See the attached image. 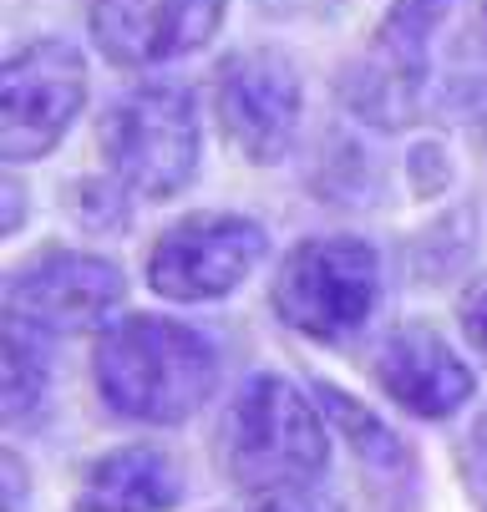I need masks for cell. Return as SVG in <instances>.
Listing matches in <instances>:
<instances>
[{
	"instance_id": "cell-17",
	"label": "cell",
	"mask_w": 487,
	"mask_h": 512,
	"mask_svg": "<svg viewBox=\"0 0 487 512\" xmlns=\"http://www.w3.org/2000/svg\"><path fill=\"white\" fill-rule=\"evenodd\" d=\"M21 492H26V467L16 452H6V512L21 507Z\"/></svg>"
},
{
	"instance_id": "cell-9",
	"label": "cell",
	"mask_w": 487,
	"mask_h": 512,
	"mask_svg": "<svg viewBox=\"0 0 487 512\" xmlns=\"http://www.w3.org/2000/svg\"><path fill=\"white\" fill-rule=\"evenodd\" d=\"M371 381L381 386V396L396 411H406L416 421H452L477 396L472 365L432 325L386 330L371 355Z\"/></svg>"
},
{
	"instance_id": "cell-14",
	"label": "cell",
	"mask_w": 487,
	"mask_h": 512,
	"mask_svg": "<svg viewBox=\"0 0 487 512\" xmlns=\"http://www.w3.org/2000/svg\"><path fill=\"white\" fill-rule=\"evenodd\" d=\"M41 340L46 335L6 320V426H21L26 416H36L46 406L51 360H46Z\"/></svg>"
},
{
	"instance_id": "cell-11",
	"label": "cell",
	"mask_w": 487,
	"mask_h": 512,
	"mask_svg": "<svg viewBox=\"0 0 487 512\" xmlns=\"http://www.w3.org/2000/svg\"><path fill=\"white\" fill-rule=\"evenodd\" d=\"M447 16V0H396L391 16L376 31V46L361 66V82L351 92L356 112L381 122V127H401L411 117L416 87L427 77V46L437 21Z\"/></svg>"
},
{
	"instance_id": "cell-5",
	"label": "cell",
	"mask_w": 487,
	"mask_h": 512,
	"mask_svg": "<svg viewBox=\"0 0 487 512\" xmlns=\"http://www.w3.org/2000/svg\"><path fill=\"white\" fill-rule=\"evenodd\" d=\"M269 234L244 213H188L148 249V289L173 305L224 300L264 264Z\"/></svg>"
},
{
	"instance_id": "cell-2",
	"label": "cell",
	"mask_w": 487,
	"mask_h": 512,
	"mask_svg": "<svg viewBox=\"0 0 487 512\" xmlns=\"http://www.w3.org/2000/svg\"><path fill=\"white\" fill-rule=\"evenodd\" d=\"M224 360L203 330L168 315H122L102 330L92 381L112 416L137 426H183L219 391Z\"/></svg>"
},
{
	"instance_id": "cell-4",
	"label": "cell",
	"mask_w": 487,
	"mask_h": 512,
	"mask_svg": "<svg viewBox=\"0 0 487 512\" xmlns=\"http://www.w3.org/2000/svg\"><path fill=\"white\" fill-rule=\"evenodd\" d=\"M107 173L137 198H173L198 173V112L183 87L148 82L107 107L102 127Z\"/></svg>"
},
{
	"instance_id": "cell-6",
	"label": "cell",
	"mask_w": 487,
	"mask_h": 512,
	"mask_svg": "<svg viewBox=\"0 0 487 512\" xmlns=\"http://www.w3.org/2000/svg\"><path fill=\"white\" fill-rule=\"evenodd\" d=\"M87 102V61L72 41H26L0 71V148L6 163L46 158Z\"/></svg>"
},
{
	"instance_id": "cell-7",
	"label": "cell",
	"mask_w": 487,
	"mask_h": 512,
	"mask_svg": "<svg viewBox=\"0 0 487 512\" xmlns=\"http://www.w3.org/2000/svg\"><path fill=\"white\" fill-rule=\"evenodd\" d=\"M214 112L239 158L259 168L285 163L300 137V112H305L295 61L269 46L234 51L214 77Z\"/></svg>"
},
{
	"instance_id": "cell-12",
	"label": "cell",
	"mask_w": 487,
	"mask_h": 512,
	"mask_svg": "<svg viewBox=\"0 0 487 512\" xmlns=\"http://www.w3.org/2000/svg\"><path fill=\"white\" fill-rule=\"evenodd\" d=\"M183 502L178 462L153 442H127L82 467L77 512H173Z\"/></svg>"
},
{
	"instance_id": "cell-18",
	"label": "cell",
	"mask_w": 487,
	"mask_h": 512,
	"mask_svg": "<svg viewBox=\"0 0 487 512\" xmlns=\"http://www.w3.org/2000/svg\"><path fill=\"white\" fill-rule=\"evenodd\" d=\"M482 512H487V507H482Z\"/></svg>"
},
{
	"instance_id": "cell-15",
	"label": "cell",
	"mask_w": 487,
	"mask_h": 512,
	"mask_svg": "<svg viewBox=\"0 0 487 512\" xmlns=\"http://www.w3.org/2000/svg\"><path fill=\"white\" fill-rule=\"evenodd\" d=\"M457 325H462V340L487 360V269L467 279V289L457 295Z\"/></svg>"
},
{
	"instance_id": "cell-10",
	"label": "cell",
	"mask_w": 487,
	"mask_h": 512,
	"mask_svg": "<svg viewBox=\"0 0 487 512\" xmlns=\"http://www.w3.org/2000/svg\"><path fill=\"white\" fill-rule=\"evenodd\" d=\"M224 0H92L87 31L112 66H158L214 41Z\"/></svg>"
},
{
	"instance_id": "cell-1",
	"label": "cell",
	"mask_w": 487,
	"mask_h": 512,
	"mask_svg": "<svg viewBox=\"0 0 487 512\" xmlns=\"http://www.w3.org/2000/svg\"><path fill=\"white\" fill-rule=\"evenodd\" d=\"M330 421L315 391L280 371H254L224 406L219 467L244 507L330 487Z\"/></svg>"
},
{
	"instance_id": "cell-3",
	"label": "cell",
	"mask_w": 487,
	"mask_h": 512,
	"mask_svg": "<svg viewBox=\"0 0 487 512\" xmlns=\"http://www.w3.org/2000/svg\"><path fill=\"white\" fill-rule=\"evenodd\" d=\"M269 305L295 335L315 345H345L381 305V254L351 234L300 239L274 269Z\"/></svg>"
},
{
	"instance_id": "cell-13",
	"label": "cell",
	"mask_w": 487,
	"mask_h": 512,
	"mask_svg": "<svg viewBox=\"0 0 487 512\" xmlns=\"http://www.w3.org/2000/svg\"><path fill=\"white\" fill-rule=\"evenodd\" d=\"M310 391H315V401H320L330 431L340 436L345 447H351V457H356L361 467H371V472H381V477H396V472L406 467L401 436H396V431H391V426H386L361 396L340 391L335 381H315Z\"/></svg>"
},
{
	"instance_id": "cell-8",
	"label": "cell",
	"mask_w": 487,
	"mask_h": 512,
	"mask_svg": "<svg viewBox=\"0 0 487 512\" xmlns=\"http://www.w3.org/2000/svg\"><path fill=\"white\" fill-rule=\"evenodd\" d=\"M127 295V279L112 259L82 249H46L11 274L6 310L36 335H92Z\"/></svg>"
},
{
	"instance_id": "cell-16",
	"label": "cell",
	"mask_w": 487,
	"mask_h": 512,
	"mask_svg": "<svg viewBox=\"0 0 487 512\" xmlns=\"http://www.w3.org/2000/svg\"><path fill=\"white\" fill-rule=\"evenodd\" d=\"M244 512H345V502L330 487H320V492H300V497H280V502H254Z\"/></svg>"
}]
</instances>
